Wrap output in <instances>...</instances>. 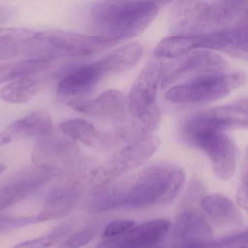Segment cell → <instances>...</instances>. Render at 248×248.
<instances>
[{
  "label": "cell",
  "mask_w": 248,
  "mask_h": 248,
  "mask_svg": "<svg viewBox=\"0 0 248 248\" xmlns=\"http://www.w3.org/2000/svg\"><path fill=\"white\" fill-rule=\"evenodd\" d=\"M185 180L186 173L180 166L169 162L155 163L135 174L97 189L89 202L88 210L95 214L166 205L174 200Z\"/></svg>",
  "instance_id": "1"
},
{
  "label": "cell",
  "mask_w": 248,
  "mask_h": 248,
  "mask_svg": "<svg viewBox=\"0 0 248 248\" xmlns=\"http://www.w3.org/2000/svg\"><path fill=\"white\" fill-rule=\"evenodd\" d=\"M164 1H103L89 14L93 36L116 44L141 33L155 18Z\"/></svg>",
  "instance_id": "2"
},
{
  "label": "cell",
  "mask_w": 248,
  "mask_h": 248,
  "mask_svg": "<svg viewBox=\"0 0 248 248\" xmlns=\"http://www.w3.org/2000/svg\"><path fill=\"white\" fill-rule=\"evenodd\" d=\"M248 1H180L170 13V30L175 35L202 36L234 25Z\"/></svg>",
  "instance_id": "3"
},
{
  "label": "cell",
  "mask_w": 248,
  "mask_h": 248,
  "mask_svg": "<svg viewBox=\"0 0 248 248\" xmlns=\"http://www.w3.org/2000/svg\"><path fill=\"white\" fill-rule=\"evenodd\" d=\"M180 135L186 144L208 156L218 179L228 180L234 176L237 158L235 143L225 131L214 126L203 111L195 112L185 119Z\"/></svg>",
  "instance_id": "4"
},
{
  "label": "cell",
  "mask_w": 248,
  "mask_h": 248,
  "mask_svg": "<svg viewBox=\"0 0 248 248\" xmlns=\"http://www.w3.org/2000/svg\"><path fill=\"white\" fill-rule=\"evenodd\" d=\"M115 43L100 36L62 30L37 32L20 48V54L31 59L53 61L68 58H84L104 51Z\"/></svg>",
  "instance_id": "5"
},
{
  "label": "cell",
  "mask_w": 248,
  "mask_h": 248,
  "mask_svg": "<svg viewBox=\"0 0 248 248\" xmlns=\"http://www.w3.org/2000/svg\"><path fill=\"white\" fill-rule=\"evenodd\" d=\"M248 80L247 74L243 71L198 74L169 89L166 99L174 103H209L243 87Z\"/></svg>",
  "instance_id": "6"
},
{
  "label": "cell",
  "mask_w": 248,
  "mask_h": 248,
  "mask_svg": "<svg viewBox=\"0 0 248 248\" xmlns=\"http://www.w3.org/2000/svg\"><path fill=\"white\" fill-rule=\"evenodd\" d=\"M159 146L160 139L153 135L130 143L93 170L90 183L99 189L118 180L142 165L156 152Z\"/></svg>",
  "instance_id": "7"
},
{
  "label": "cell",
  "mask_w": 248,
  "mask_h": 248,
  "mask_svg": "<svg viewBox=\"0 0 248 248\" xmlns=\"http://www.w3.org/2000/svg\"><path fill=\"white\" fill-rule=\"evenodd\" d=\"M32 159L35 165L58 173L66 171L71 174L87 166L77 145L61 137L48 135L39 138L33 148Z\"/></svg>",
  "instance_id": "8"
},
{
  "label": "cell",
  "mask_w": 248,
  "mask_h": 248,
  "mask_svg": "<svg viewBox=\"0 0 248 248\" xmlns=\"http://www.w3.org/2000/svg\"><path fill=\"white\" fill-rule=\"evenodd\" d=\"M227 68V61L218 54L206 50H195L163 66L160 85L166 87L188 74L193 77L205 73L224 72Z\"/></svg>",
  "instance_id": "9"
},
{
  "label": "cell",
  "mask_w": 248,
  "mask_h": 248,
  "mask_svg": "<svg viewBox=\"0 0 248 248\" xmlns=\"http://www.w3.org/2000/svg\"><path fill=\"white\" fill-rule=\"evenodd\" d=\"M87 170V168L71 173L66 182L55 186L50 191L36 216L38 222L61 219L74 211L82 196L83 181L86 179Z\"/></svg>",
  "instance_id": "10"
},
{
  "label": "cell",
  "mask_w": 248,
  "mask_h": 248,
  "mask_svg": "<svg viewBox=\"0 0 248 248\" xmlns=\"http://www.w3.org/2000/svg\"><path fill=\"white\" fill-rule=\"evenodd\" d=\"M163 66L161 60L154 58L149 61L137 77L128 97L130 118L140 119L145 117L157 107L155 99Z\"/></svg>",
  "instance_id": "11"
},
{
  "label": "cell",
  "mask_w": 248,
  "mask_h": 248,
  "mask_svg": "<svg viewBox=\"0 0 248 248\" xmlns=\"http://www.w3.org/2000/svg\"><path fill=\"white\" fill-rule=\"evenodd\" d=\"M197 50L221 51L234 58L248 60V4L243 16L234 25L202 35Z\"/></svg>",
  "instance_id": "12"
},
{
  "label": "cell",
  "mask_w": 248,
  "mask_h": 248,
  "mask_svg": "<svg viewBox=\"0 0 248 248\" xmlns=\"http://www.w3.org/2000/svg\"><path fill=\"white\" fill-rule=\"evenodd\" d=\"M58 173L45 167H31L0 186V211L21 202L50 182Z\"/></svg>",
  "instance_id": "13"
},
{
  "label": "cell",
  "mask_w": 248,
  "mask_h": 248,
  "mask_svg": "<svg viewBox=\"0 0 248 248\" xmlns=\"http://www.w3.org/2000/svg\"><path fill=\"white\" fill-rule=\"evenodd\" d=\"M167 219H155L136 225L126 232L109 240H103L93 248H151L160 244L169 232Z\"/></svg>",
  "instance_id": "14"
},
{
  "label": "cell",
  "mask_w": 248,
  "mask_h": 248,
  "mask_svg": "<svg viewBox=\"0 0 248 248\" xmlns=\"http://www.w3.org/2000/svg\"><path fill=\"white\" fill-rule=\"evenodd\" d=\"M214 232L203 215L194 208L186 207L178 214L172 227L170 246L208 241Z\"/></svg>",
  "instance_id": "15"
},
{
  "label": "cell",
  "mask_w": 248,
  "mask_h": 248,
  "mask_svg": "<svg viewBox=\"0 0 248 248\" xmlns=\"http://www.w3.org/2000/svg\"><path fill=\"white\" fill-rule=\"evenodd\" d=\"M106 76L98 61L80 66L68 71L58 86V93L62 97L81 99L93 92Z\"/></svg>",
  "instance_id": "16"
},
{
  "label": "cell",
  "mask_w": 248,
  "mask_h": 248,
  "mask_svg": "<svg viewBox=\"0 0 248 248\" xmlns=\"http://www.w3.org/2000/svg\"><path fill=\"white\" fill-rule=\"evenodd\" d=\"M52 119L45 111H33L0 132V146L24 138H42L50 135Z\"/></svg>",
  "instance_id": "17"
},
{
  "label": "cell",
  "mask_w": 248,
  "mask_h": 248,
  "mask_svg": "<svg viewBox=\"0 0 248 248\" xmlns=\"http://www.w3.org/2000/svg\"><path fill=\"white\" fill-rule=\"evenodd\" d=\"M68 104L74 110L84 115L114 118L123 115L125 99L123 93L110 89L93 99H70Z\"/></svg>",
  "instance_id": "18"
},
{
  "label": "cell",
  "mask_w": 248,
  "mask_h": 248,
  "mask_svg": "<svg viewBox=\"0 0 248 248\" xmlns=\"http://www.w3.org/2000/svg\"><path fill=\"white\" fill-rule=\"evenodd\" d=\"M61 130L70 139L79 141L94 149L111 148L120 144L117 134L113 131H100L93 124L81 119H71L61 125Z\"/></svg>",
  "instance_id": "19"
},
{
  "label": "cell",
  "mask_w": 248,
  "mask_h": 248,
  "mask_svg": "<svg viewBox=\"0 0 248 248\" xmlns=\"http://www.w3.org/2000/svg\"><path fill=\"white\" fill-rule=\"evenodd\" d=\"M201 206L219 225L237 227L243 222V216L236 205L224 195L220 194L208 195L202 198Z\"/></svg>",
  "instance_id": "20"
},
{
  "label": "cell",
  "mask_w": 248,
  "mask_h": 248,
  "mask_svg": "<svg viewBox=\"0 0 248 248\" xmlns=\"http://www.w3.org/2000/svg\"><path fill=\"white\" fill-rule=\"evenodd\" d=\"M142 55V46L132 42L117 48L97 61L106 75L121 74L134 68Z\"/></svg>",
  "instance_id": "21"
},
{
  "label": "cell",
  "mask_w": 248,
  "mask_h": 248,
  "mask_svg": "<svg viewBox=\"0 0 248 248\" xmlns=\"http://www.w3.org/2000/svg\"><path fill=\"white\" fill-rule=\"evenodd\" d=\"M208 120L218 129L248 130V110L238 106H223L204 110Z\"/></svg>",
  "instance_id": "22"
},
{
  "label": "cell",
  "mask_w": 248,
  "mask_h": 248,
  "mask_svg": "<svg viewBox=\"0 0 248 248\" xmlns=\"http://www.w3.org/2000/svg\"><path fill=\"white\" fill-rule=\"evenodd\" d=\"M201 36L173 35L160 41L153 51V57L158 59H176L197 50Z\"/></svg>",
  "instance_id": "23"
},
{
  "label": "cell",
  "mask_w": 248,
  "mask_h": 248,
  "mask_svg": "<svg viewBox=\"0 0 248 248\" xmlns=\"http://www.w3.org/2000/svg\"><path fill=\"white\" fill-rule=\"evenodd\" d=\"M37 76L20 77L9 83L0 90V99L3 101L14 104L30 101L39 88V80Z\"/></svg>",
  "instance_id": "24"
},
{
  "label": "cell",
  "mask_w": 248,
  "mask_h": 248,
  "mask_svg": "<svg viewBox=\"0 0 248 248\" xmlns=\"http://www.w3.org/2000/svg\"><path fill=\"white\" fill-rule=\"evenodd\" d=\"M52 63V61L26 58L0 64V83L26 76L38 75L50 68Z\"/></svg>",
  "instance_id": "25"
},
{
  "label": "cell",
  "mask_w": 248,
  "mask_h": 248,
  "mask_svg": "<svg viewBox=\"0 0 248 248\" xmlns=\"http://www.w3.org/2000/svg\"><path fill=\"white\" fill-rule=\"evenodd\" d=\"M74 227L72 220H67L51 230L47 234L16 245L12 248H48L61 243L71 233Z\"/></svg>",
  "instance_id": "26"
},
{
  "label": "cell",
  "mask_w": 248,
  "mask_h": 248,
  "mask_svg": "<svg viewBox=\"0 0 248 248\" xmlns=\"http://www.w3.org/2000/svg\"><path fill=\"white\" fill-rule=\"evenodd\" d=\"M106 225L107 224L101 221L89 224L58 243L53 248H81L91 243L103 232Z\"/></svg>",
  "instance_id": "27"
},
{
  "label": "cell",
  "mask_w": 248,
  "mask_h": 248,
  "mask_svg": "<svg viewBox=\"0 0 248 248\" xmlns=\"http://www.w3.org/2000/svg\"><path fill=\"white\" fill-rule=\"evenodd\" d=\"M190 248H248V230L222 238L196 243Z\"/></svg>",
  "instance_id": "28"
},
{
  "label": "cell",
  "mask_w": 248,
  "mask_h": 248,
  "mask_svg": "<svg viewBox=\"0 0 248 248\" xmlns=\"http://www.w3.org/2000/svg\"><path fill=\"white\" fill-rule=\"evenodd\" d=\"M37 32L25 28H1L0 42L16 47L20 51V47L32 40L37 34Z\"/></svg>",
  "instance_id": "29"
},
{
  "label": "cell",
  "mask_w": 248,
  "mask_h": 248,
  "mask_svg": "<svg viewBox=\"0 0 248 248\" xmlns=\"http://www.w3.org/2000/svg\"><path fill=\"white\" fill-rule=\"evenodd\" d=\"M135 226V223L130 220H116L106 226L102 236L103 240L115 238L126 232Z\"/></svg>",
  "instance_id": "30"
},
{
  "label": "cell",
  "mask_w": 248,
  "mask_h": 248,
  "mask_svg": "<svg viewBox=\"0 0 248 248\" xmlns=\"http://www.w3.org/2000/svg\"><path fill=\"white\" fill-rule=\"evenodd\" d=\"M239 205L248 211V154L245 159L241 171V182L237 193Z\"/></svg>",
  "instance_id": "31"
},
{
  "label": "cell",
  "mask_w": 248,
  "mask_h": 248,
  "mask_svg": "<svg viewBox=\"0 0 248 248\" xmlns=\"http://www.w3.org/2000/svg\"><path fill=\"white\" fill-rule=\"evenodd\" d=\"M38 222L35 218H13L0 214V233L5 232L14 229L19 228L28 224Z\"/></svg>",
  "instance_id": "32"
},
{
  "label": "cell",
  "mask_w": 248,
  "mask_h": 248,
  "mask_svg": "<svg viewBox=\"0 0 248 248\" xmlns=\"http://www.w3.org/2000/svg\"><path fill=\"white\" fill-rule=\"evenodd\" d=\"M18 55H20L18 48L0 42V60L10 59Z\"/></svg>",
  "instance_id": "33"
},
{
  "label": "cell",
  "mask_w": 248,
  "mask_h": 248,
  "mask_svg": "<svg viewBox=\"0 0 248 248\" xmlns=\"http://www.w3.org/2000/svg\"><path fill=\"white\" fill-rule=\"evenodd\" d=\"M16 14L14 7L7 5H0V24L11 20Z\"/></svg>",
  "instance_id": "34"
},
{
  "label": "cell",
  "mask_w": 248,
  "mask_h": 248,
  "mask_svg": "<svg viewBox=\"0 0 248 248\" xmlns=\"http://www.w3.org/2000/svg\"><path fill=\"white\" fill-rule=\"evenodd\" d=\"M238 106H241V107L244 108V109L248 110V99L240 100V101L238 102Z\"/></svg>",
  "instance_id": "35"
},
{
  "label": "cell",
  "mask_w": 248,
  "mask_h": 248,
  "mask_svg": "<svg viewBox=\"0 0 248 248\" xmlns=\"http://www.w3.org/2000/svg\"><path fill=\"white\" fill-rule=\"evenodd\" d=\"M5 170V166L4 165L1 164V163H0V174H1V173H3V171Z\"/></svg>",
  "instance_id": "36"
},
{
  "label": "cell",
  "mask_w": 248,
  "mask_h": 248,
  "mask_svg": "<svg viewBox=\"0 0 248 248\" xmlns=\"http://www.w3.org/2000/svg\"><path fill=\"white\" fill-rule=\"evenodd\" d=\"M163 248V247H162V246L161 245H158V246H155V247H153V248Z\"/></svg>",
  "instance_id": "37"
}]
</instances>
